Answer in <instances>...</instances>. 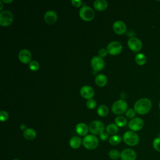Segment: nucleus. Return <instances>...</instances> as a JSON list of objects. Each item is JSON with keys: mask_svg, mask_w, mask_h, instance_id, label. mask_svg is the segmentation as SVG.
Here are the masks:
<instances>
[{"mask_svg": "<svg viewBox=\"0 0 160 160\" xmlns=\"http://www.w3.org/2000/svg\"><path fill=\"white\" fill-rule=\"evenodd\" d=\"M152 108V102L148 98H141L138 100L134 105L135 111L141 115L147 114Z\"/></svg>", "mask_w": 160, "mask_h": 160, "instance_id": "obj_1", "label": "nucleus"}, {"mask_svg": "<svg viewBox=\"0 0 160 160\" xmlns=\"http://www.w3.org/2000/svg\"><path fill=\"white\" fill-rule=\"evenodd\" d=\"M124 142L129 146H135L139 142V137L138 134L132 131H126L122 136Z\"/></svg>", "mask_w": 160, "mask_h": 160, "instance_id": "obj_2", "label": "nucleus"}, {"mask_svg": "<svg viewBox=\"0 0 160 160\" xmlns=\"http://www.w3.org/2000/svg\"><path fill=\"white\" fill-rule=\"evenodd\" d=\"M82 145L88 150H93L98 146L99 139L93 134L86 135L82 139Z\"/></svg>", "mask_w": 160, "mask_h": 160, "instance_id": "obj_3", "label": "nucleus"}, {"mask_svg": "<svg viewBox=\"0 0 160 160\" xmlns=\"http://www.w3.org/2000/svg\"><path fill=\"white\" fill-rule=\"evenodd\" d=\"M112 111L116 114H122L126 112L128 109V104L124 99H119L115 101L112 105Z\"/></svg>", "mask_w": 160, "mask_h": 160, "instance_id": "obj_4", "label": "nucleus"}, {"mask_svg": "<svg viewBox=\"0 0 160 160\" xmlns=\"http://www.w3.org/2000/svg\"><path fill=\"white\" fill-rule=\"evenodd\" d=\"M79 16L81 18L85 21H90L94 18V11L89 6H82L79 12Z\"/></svg>", "mask_w": 160, "mask_h": 160, "instance_id": "obj_5", "label": "nucleus"}, {"mask_svg": "<svg viewBox=\"0 0 160 160\" xmlns=\"http://www.w3.org/2000/svg\"><path fill=\"white\" fill-rule=\"evenodd\" d=\"M104 130V124L99 121L95 120L92 121L89 126V131L93 135L100 134Z\"/></svg>", "mask_w": 160, "mask_h": 160, "instance_id": "obj_6", "label": "nucleus"}, {"mask_svg": "<svg viewBox=\"0 0 160 160\" xmlns=\"http://www.w3.org/2000/svg\"><path fill=\"white\" fill-rule=\"evenodd\" d=\"M13 21V15L11 12L8 10L2 11L0 12V24L6 27L9 26Z\"/></svg>", "mask_w": 160, "mask_h": 160, "instance_id": "obj_7", "label": "nucleus"}, {"mask_svg": "<svg viewBox=\"0 0 160 160\" xmlns=\"http://www.w3.org/2000/svg\"><path fill=\"white\" fill-rule=\"evenodd\" d=\"M106 49L109 54L115 56L119 54L122 51V46L118 41H112L108 44Z\"/></svg>", "mask_w": 160, "mask_h": 160, "instance_id": "obj_8", "label": "nucleus"}, {"mask_svg": "<svg viewBox=\"0 0 160 160\" xmlns=\"http://www.w3.org/2000/svg\"><path fill=\"white\" fill-rule=\"evenodd\" d=\"M143 126L144 121L139 118H134L133 119H131L128 123L129 128L134 132L140 131Z\"/></svg>", "mask_w": 160, "mask_h": 160, "instance_id": "obj_9", "label": "nucleus"}, {"mask_svg": "<svg viewBox=\"0 0 160 160\" xmlns=\"http://www.w3.org/2000/svg\"><path fill=\"white\" fill-rule=\"evenodd\" d=\"M128 45L129 48L133 52H139L142 47V44L141 40L136 37L129 38L128 41Z\"/></svg>", "mask_w": 160, "mask_h": 160, "instance_id": "obj_10", "label": "nucleus"}, {"mask_svg": "<svg viewBox=\"0 0 160 160\" xmlns=\"http://www.w3.org/2000/svg\"><path fill=\"white\" fill-rule=\"evenodd\" d=\"M91 65L94 71H99L103 69L105 66L104 59L99 56H94L91 61Z\"/></svg>", "mask_w": 160, "mask_h": 160, "instance_id": "obj_11", "label": "nucleus"}, {"mask_svg": "<svg viewBox=\"0 0 160 160\" xmlns=\"http://www.w3.org/2000/svg\"><path fill=\"white\" fill-rule=\"evenodd\" d=\"M120 158L121 160H136L137 154L132 149H124L121 152Z\"/></svg>", "mask_w": 160, "mask_h": 160, "instance_id": "obj_12", "label": "nucleus"}, {"mask_svg": "<svg viewBox=\"0 0 160 160\" xmlns=\"http://www.w3.org/2000/svg\"><path fill=\"white\" fill-rule=\"evenodd\" d=\"M18 58L20 61L24 64L30 63L31 61V53L28 49H23L19 52Z\"/></svg>", "mask_w": 160, "mask_h": 160, "instance_id": "obj_13", "label": "nucleus"}, {"mask_svg": "<svg viewBox=\"0 0 160 160\" xmlns=\"http://www.w3.org/2000/svg\"><path fill=\"white\" fill-rule=\"evenodd\" d=\"M113 30L115 33L118 34H123L126 31V24L120 20L116 21L113 24Z\"/></svg>", "mask_w": 160, "mask_h": 160, "instance_id": "obj_14", "label": "nucleus"}, {"mask_svg": "<svg viewBox=\"0 0 160 160\" xmlns=\"http://www.w3.org/2000/svg\"><path fill=\"white\" fill-rule=\"evenodd\" d=\"M80 94L82 98L90 99L94 95V90L89 86H84L80 89Z\"/></svg>", "mask_w": 160, "mask_h": 160, "instance_id": "obj_15", "label": "nucleus"}, {"mask_svg": "<svg viewBox=\"0 0 160 160\" xmlns=\"http://www.w3.org/2000/svg\"><path fill=\"white\" fill-rule=\"evenodd\" d=\"M44 19L46 23L49 24H53L56 22L58 19L57 14L54 11H48L45 13L44 16Z\"/></svg>", "mask_w": 160, "mask_h": 160, "instance_id": "obj_16", "label": "nucleus"}, {"mask_svg": "<svg viewBox=\"0 0 160 160\" xmlns=\"http://www.w3.org/2000/svg\"><path fill=\"white\" fill-rule=\"evenodd\" d=\"M75 129H76V133L78 135L81 136H86L88 132L89 128L86 124L83 122H80L76 125Z\"/></svg>", "mask_w": 160, "mask_h": 160, "instance_id": "obj_17", "label": "nucleus"}, {"mask_svg": "<svg viewBox=\"0 0 160 160\" xmlns=\"http://www.w3.org/2000/svg\"><path fill=\"white\" fill-rule=\"evenodd\" d=\"M82 144V140L79 136H73L69 140L70 147L74 149L79 148Z\"/></svg>", "mask_w": 160, "mask_h": 160, "instance_id": "obj_18", "label": "nucleus"}, {"mask_svg": "<svg viewBox=\"0 0 160 160\" xmlns=\"http://www.w3.org/2000/svg\"><path fill=\"white\" fill-rule=\"evenodd\" d=\"M23 136L26 139L32 141L36 138V132L32 128H26L24 131H23Z\"/></svg>", "mask_w": 160, "mask_h": 160, "instance_id": "obj_19", "label": "nucleus"}, {"mask_svg": "<svg viewBox=\"0 0 160 160\" xmlns=\"http://www.w3.org/2000/svg\"><path fill=\"white\" fill-rule=\"evenodd\" d=\"M93 6L97 11H104L108 7V2L106 0H96L94 2Z\"/></svg>", "mask_w": 160, "mask_h": 160, "instance_id": "obj_20", "label": "nucleus"}, {"mask_svg": "<svg viewBox=\"0 0 160 160\" xmlns=\"http://www.w3.org/2000/svg\"><path fill=\"white\" fill-rule=\"evenodd\" d=\"M107 81V77L104 74H99L96 75L95 78V82L99 87L104 86L106 84Z\"/></svg>", "mask_w": 160, "mask_h": 160, "instance_id": "obj_21", "label": "nucleus"}, {"mask_svg": "<svg viewBox=\"0 0 160 160\" xmlns=\"http://www.w3.org/2000/svg\"><path fill=\"white\" fill-rule=\"evenodd\" d=\"M146 56L143 53H138L135 56V61L139 66L144 65L146 62Z\"/></svg>", "mask_w": 160, "mask_h": 160, "instance_id": "obj_22", "label": "nucleus"}, {"mask_svg": "<svg viewBox=\"0 0 160 160\" xmlns=\"http://www.w3.org/2000/svg\"><path fill=\"white\" fill-rule=\"evenodd\" d=\"M122 140V138L118 134L112 135L109 138V143L112 146H116L119 144Z\"/></svg>", "mask_w": 160, "mask_h": 160, "instance_id": "obj_23", "label": "nucleus"}, {"mask_svg": "<svg viewBox=\"0 0 160 160\" xmlns=\"http://www.w3.org/2000/svg\"><path fill=\"white\" fill-rule=\"evenodd\" d=\"M97 112L99 116L101 117H105L108 114V112H109L108 108L104 104L100 105L97 109Z\"/></svg>", "mask_w": 160, "mask_h": 160, "instance_id": "obj_24", "label": "nucleus"}, {"mask_svg": "<svg viewBox=\"0 0 160 160\" xmlns=\"http://www.w3.org/2000/svg\"><path fill=\"white\" fill-rule=\"evenodd\" d=\"M115 124L118 126V127H124L127 124V120L126 119L122 116H117L115 118Z\"/></svg>", "mask_w": 160, "mask_h": 160, "instance_id": "obj_25", "label": "nucleus"}, {"mask_svg": "<svg viewBox=\"0 0 160 160\" xmlns=\"http://www.w3.org/2000/svg\"><path fill=\"white\" fill-rule=\"evenodd\" d=\"M106 132L111 135H115L118 131V127L115 124H109L106 126Z\"/></svg>", "mask_w": 160, "mask_h": 160, "instance_id": "obj_26", "label": "nucleus"}, {"mask_svg": "<svg viewBox=\"0 0 160 160\" xmlns=\"http://www.w3.org/2000/svg\"><path fill=\"white\" fill-rule=\"evenodd\" d=\"M109 158L112 160H118L121 157V152L116 149H111L108 153Z\"/></svg>", "mask_w": 160, "mask_h": 160, "instance_id": "obj_27", "label": "nucleus"}, {"mask_svg": "<svg viewBox=\"0 0 160 160\" xmlns=\"http://www.w3.org/2000/svg\"><path fill=\"white\" fill-rule=\"evenodd\" d=\"M29 68L32 71H36L39 68V64L36 61H31L29 64Z\"/></svg>", "mask_w": 160, "mask_h": 160, "instance_id": "obj_28", "label": "nucleus"}, {"mask_svg": "<svg viewBox=\"0 0 160 160\" xmlns=\"http://www.w3.org/2000/svg\"><path fill=\"white\" fill-rule=\"evenodd\" d=\"M152 146L156 151L160 152V137H157L153 140Z\"/></svg>", "mask_w": 160, "mask_h": 160, "instance_id": "obj_29", "label": "nucleus"}, {"mask_svg": "<svg viewBox=\"0 0 160 160\" xmlns=\"http://www.w3.org/2000/svg\"><path fill=\"white\" fill-rule=\"evenodd\" d=\"M96 102L93 99H88L86 102V106L88 107V108L90 109H94L96 107Z\"/></svg>", "mask_w": 160, "mask_h": 160, "instance_id": "obj_30", "label": "nucleus"}, {"mask_svg": "<svg viewBox=\"0 0 160 160\" xmlns=\"http://www.w3.org/2000/svg\"><path fill=\"white\" fill-rule=\"evenodd\" d=\"M136 112L134 109H129L126 112V116L129 119H133L136 115Z\"/></svg>", "mask_w": 160, "mask_h": 160, "instance_id": "obj_31", "label": "nucleus"}, {"mask_svg": "<svg viewBox=\"0 0 160 160\" xmlns=\"http://www.w3.org/2000/svg\"><path fill=\"white\" fill-rule=\"evenodd\" d=\"M8 118H9V115L6 111H3V110L0 111V120L1 122L7 121Z\"/></svg>", "mask_w": 160, "mask_h": 160, "instance_id": "obj_32", "label": "nucleus"}, {"mask_svg": "<svg viewBox=\"0 0 160 160\" xmlns=\"http://www.w3.org/2000/svg\"><path fill=\"white\" fill-rule=\"evenodd\" d=\"M99 138L102 141H106L107 140H109V134L106 131H102L99 134Z\"/></svg>", "mask_w": 160, "mask_h": 160, "instance_id": "obj_33", "label": "nucleus"}, {"mask_svg": "<svg viewBox=\"0 0 160 160\" xmlns=\"http://www.w3.org/2000/svg\"><path fill=\"white\" fill-rule=\"evenodd\" d=\"M108 51L107 49H104V48H102L101 49L99 52H98V55L99 57L101 58H102V57H105L107 56V54H108Z\"/></svg>", "mask_w": 160, "mask_h": 160, "instance_id": "obj_34", "label": "nucleus"}, {"mask_svg": "<svg viewBox=\"0 0 160 160\" xmlns=\"http://www.w3.org/2000/svg\"><path fill=\"white\" fill-rule=\"evenodd\" d=\"M71 3L75 7H80L81 6L82 1L81 0H72Z\"/></svg>", "mask_w": 160, "mask_h": 160, "instance_id": "obj_35", "label": "nucleus"}, {"mask_svg": "<svg viewBox=\"0 0 160 160\" xmlns=\"http://www.w3.org/2000/svg\"><path fill=\"white\" fill-rule=\"evenodd\" d=\"M20 129H21V130H23V131H24L26 128V126L24 125V124H21V126H20Z\"/></svg>", "mask_w": 160, "mask_h": 160, "instance_id": "obj_36", "label": "nucleus"}, {"mask_svg": "<svg viewBox=\"0 0 160 160\" xmlns=\"http://www.w3.org/2000/svg\"><path fill=\"white\" fill-rule=\"evenodd\" d=\"M2 2H6V3H8V2H12V0H2Z\"/></svg>", "mask_w": 160, "mask_h": 160, "instance_id": "obj_37", "label": "nucleus"}, {"mask_svg": "<svg viewBox=\"0 0 160 160\" xmlns=\"http://www.w3.org/2000/svg\"><path fill=\"white\" fill-rule=\"evenodd\" d=\"M0 4H1V8H0V9L1 10L2 9V7H3V4H2V1H0Z\"/></svg>", "mask_w": 160, "mask_h": 160, "instance_id": "obj_38", "label": "nucleus"}, {"mask_svg": "<svg viewBox=\"0 0 160 160\" xmlns=\"http://www.w3.org/2000/svg\"><path fill=\"white\" fill-rule=\"evenodd\" d=\"M12 160H20V159H14Z\"/></svg>", "mask_w": 160, "mask_h": 160, "instance_id": "obj_39", "label": "nucleus"}, {"mask_svg": "<svg viewBox=\"0 0 160 160\" xmlns=\"http://www.w3.org/2000/svg\"><path fill=\"white\" fill-rule=\"evenodd\" d=\"M159 109H160V101H159Z\"/></svg>", "mask_w": 160, "mask_h": 160, "instance_id": "obj_40", "label": "nucleus"}]
</instances>
